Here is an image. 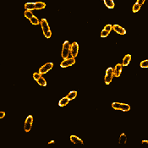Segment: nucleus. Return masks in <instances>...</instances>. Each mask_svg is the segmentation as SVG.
Segmentation results:
<instances>
[{"mask_svg":"<svg viewBox=\"0 0 148 148\" xmlns=\"http://www.w3.org/2000/svg\"><path fill=\"white\" fill-rule=\"evenodd\" d=\"M112 108L115 110H121L124 112H127V111L130 110V106L128 104H124V103L120 102H114L112 104Z\"/></svg>","mask_w":148,"mask_h":148,"instance_id":"obj_1","label":"nucleus"},{"mask_svg":"<svg viewBox=\"0 0 148 148\" xmlns=\"http://www.w3.org/2000/svg\"><path fill=\"white\" fill-rule=\"evenodd\" d=\"M70 44L69 42L68 41H65L63 44V49H62V57L63 58H67L68 56L69 55V52H70Z\"/></svg>","mask_w":148,"mask_h":148,"instance_id":"obj_2","label":"nucleus"},{"mask_svg":"<svg viewBox=\"0 0 148 148\" xmlns=\"http://www.w3.org/2000/svg\"><path fill=\"white\" fill-rule=\"evenodd\" d=\"M114 75V69L113 68H108L106 71V75H105V83L107 85H109L111 83L113 80V77Z\"/></svg>","mask_w":148,"mask_h":148,"instance_id":"obj_3","label":"nucleus"},{"mask_svg":"<svg viewBox=\"0 0 148 148\" xmlns=\"http://www.w3.org/2000/svg\"><path fill=\"white\" fill-rule=\"evenodd\" d=\"M75 58H67L64 59L63 62H61L60 64V66L62 68H67V67H69V66L73 65V64H75Z\"/></svg>","mask_w":148,"mask_h":148,"instance_id":"obj_4","label":"nucleus"},{"mask_svg":"<svg viewBox=\"0 0 148 148\" xmlns=\"http://www.w3.org/2000/svg\"><path fill=\"white\" fill-rule=\"evenodd\" d=\"M32 123H33V117L31 115H29L26 118V119H25V127H24V129H25V132H29L31 130V127H32Z\"/></svg>","mask_w":148,"mask_h":148,"instance_id":"obj_5","label":"nucleus"},{"mask_svg":"<svg viewBox=\"0 0 148 148\" xmlns=\"http://www.w3.org/2000/svg\"><path fill=\"white\" fill-rule=\"evenodd\" d=\"M53 67V63H47V64H44L42 67H41L39 69V73L41 75H43V74H46L47 72H48L49 70H51Z\"/></svg>","mask_w":148,"mask_h":148,"instance_id":"obj_6","label":"nucleus"},{"mask_svg":"<svg viewBox=\"0 0 148 148\" xmlns=\"http://www.w3.org/2000/svg\"><path fill=\"white\" fill-rule=\"evenodd\" d=\"M78 51H79V46H78V43L75 42H74L73 43L71 44L70 46V53H71L72 57L75 58L78 54Z\"/></svg>","mask_w":148,"mask_h":148,"instance_id":"obj_7","label":"nucleus"},{"mask_svg":"<svg viewBox=\"0 0 148 148\" xmlns=\"http://www.w3.org/2000/svg\"><path fill=\"white\" fill-rule=\"evenodd\" d=\"M41 25H42V31H43L44 34H46V33L48 32V31H50L48 23H47V21L46 19L41 20Z\"/></svg>","mask_w":148,"mask_h":148,"instance_id":"obj_8","label":"nucleus"},{"mask_svg":"<svg viewBox=\"0 0 148 148\" xmlns=\"http://www.w3.org/2000/svg\"><path fill=\"white\" fill-rule=\"evenodd\" d=\"M113 30H114L115 32H117L118 34L119 35H125L126 34V31L125 30V28L121 27L118 25H113Z\"/></svg>","mask_w":148,"mask_h":148,"instance_id":"obj_9","label":"nucleus"},{"mask_svg":"<svg viewBox=\"0 0 148 148\" xmlns=\"http://www.w3.org/2000/svg\"><path fill=\"white\" fill-rule=\"evenodd\" d=\"M122 67H123V65H121L120 64H116L115 68H114V76H116V77L120 76V75H121V73H122Z\"/></svg>","mask_w":148,"mask_h":148,"instance_id":"obj_10","label":"nucleus"},{"mask_svg":"<svg viewBox=\"0 0 148 148\" xmlns=\"http://www.w3.org/2000/svg\"><path fill=\"white\" fill-rule=\"evenodd\" d=\"M70 140L73 142L74 144H83L82 140H80L78 136H70Z\"/></svg>","mask_w":148,"mask_h":148,"instance_id":"obj_11","label":"nucleus"},{"mask_svg":"<svg viewBox=\"0 0 148 148\" xmlns=\"http://www.w3.org/2000/svg\"><path fill=\"white\" fill-rule=\"evenodd\" d=\"M130 60H131V55H129V54L125 55V58H124V59H123V62H122V65L127 66L129 64Z\"/></svg>","mask_w":148,"mask_h":148,"instance_id":"obj_12","label":"nucleus"},{"mask_svg":"<svg viewBox=\"0 0 148 148\" xmlns=\"http://www.w3.org/2000/svg\"><path fill=\"white\" fill-rule=\"evenodd\" d=\"M25 8L26 10L32 11L36 10V4H35V3H27L25 4Z\"/></svg>","mask_w":148,"mask_h":148,"instance_id":"obj_13","label":"nucleus"},{"mask_svg":"<svg viewBox=\"0 0 148 148\" xmlns=\"http://www.w3.org/2000/svg\"><path fill=\"white\" fill-rule=\"evenodd\" d=\"M69 98H68L67 97H63L62 99H60V101H59V102H58V105L60 107H64V106H66V105L68 104V102H69Z\"/></svg>","mask_w":148,"mask_h":148,"instance_id":"obj_14","label":"nucleus"},{"mask_svg":"<svg viewBox=\"0 0 148 148\" xmlns=\"http://www.w3.org/2000/svg\"><path fill=\"white\" fill-rule=\"evenodd\" d=\"M104 3L108 9H114L115 4H114V2L113 0H103Z\"/></svg>","mask_w":148,"mask_h":148,"instance_id":"obj_15","label":"nucleus"},{"mask_svg":"<svg viewBox=\"0 0 148 148\" xmlns=\"http://www.w3.org/2000/svg\"><path fill=\"white\" fill-rule=\"evenodd\" d=\"M35 4H36V10H42L46 7L45 3L43 2H36L35 3Z\"/></svg>","mask_w":148,"mask_h":148,"instance_id":"obj_16","label":"nucleus"},{"mask_svg":"<svg viewBox=\"0 0 148 148\" xmlns=\"http://www.w3.org/2000/svg\"><path fill=\"white\" fill-rule=\"evenodd\" d=\"M76 96H77V92L75 91H70L69 94H68V96H67V97L69 98V100L70 101V100H74L76 97Z\"/></svg>","mask_w":148,"mask_h":148,"instance_id":"obj_17","label":"nucleus"},{"mask_svg":"<svg viewBox=\"0 0 148 148\" xmlns=\"http://www.w3.org/2000/svg\"><path fill=\"white\" fill-rule=\"evenodd\" d=\"M127 140V137L125 134H121L119 137V144H125Z\"/></svg>","mask_w":148,"mask_h":148,"instance_id":"obj_18","label":"nucleus"},{"mask_svg":"<svg viewBox=\"0 0 148 148\" xmlns=\"http://www.w3.org/2000/svg\"><path fill=\"white\" fill-rule=\"evenodd\" d=\"M30 21H31V24H33V25H39V24L41 23V21L37 19V18L36 17V16H33V17L31 18V20H30Z\"/></svg>","mask_w":148,"mask_h":148,"instance_id":"obj_19","label":"nucleus"},{"mask_svg":"<svg viewBox=\"0 0 148 148\" xmlns=\"http://www.w3.org/2000/svg\"><path fill=\"white\" fill-rule=\"evenodd\" d=\"M37 83L40 85V86H47V82H46V80L44 78H42V77H41V78L37 80Z\"/></svg>","mask_w":148,"mask_h":148,"instance_id":"obj_20","label":"nucleus"},{"mask_svg":"<svg viewBox=\"0 0 148 148\" xmlns=\"http://www.w3.org/2000/svg\"><path fill=\"white\" fill-rule=\"evenodd\" d=\"M25 18L26 19H28V20H31V18L33 17V14L31 13V11H30V10H25Z\"/></svg>","mask_w":148,"mask_h":148,"instance_id":"obj_21","label":"nucleus"},{"mask_svg":"<svg viewBox=\"0 0 148 148\" xmlns=\"http://www.w3.org/2000/svg\"><path fill=\"white\" fill-rule=\"evenodd\" d=\"M140 7H141V6H140V5H139L137 3H135L134 6H133V10H133V12H134V13L138 12V11L140 10Z\"/></svg>","mask_w":148,"mask_h":148,"instance_id":"obj_22","label":"nucleus"},{"mask_svg":"<svg viewBox=\"0 0 148 148\" xmlns=\"http://www.w3.org/2000/svg\"><path fill=\"white\" fill-rule=\"evenodd\" d=\"M41 77H42V75H41L40 73H34L33 74V79H34L35 80L37 81Z\"/></svg>","mask_w":148,"mask_h":148,"instance_id":"obj_23","label":"nucleus"},{"mask_svg":"<svg viewBox=\"0 0 148 148\" xmlns=\"http://www.w3.org/2000/svg\"><path fill=\"white\" fill-rule=\"evenodd\" d=\"M109 33H110V32H108V31H105V30L103 29L102 31V32H101V36H102V37H107V36L109 35Z\"/></svg>","mask_w":148,"mask_h":148,"instance_id":"obj_24","label":"nucleus"},{"mask_svg":"<svg viewBox=\"0 0 148 148\" xmlns=\"http://www.w3.org/2000/svg\"><path fill=\"white\" fill-rule=\"evenodd\" d=\"M140 67L141 68H148V60H144L140 63Z\"/></svg>","mask_w":148,"mask_h":148,"instance_id":"obj_25","label":"nucleus"},{"mask_svg":"<svg viewBox=\"0 0 148 148\" xmlns=\"http://www.w3.org/2000/svg\"><path fill=\"white\" fill-rule=\"evenodd\" d=\"M104 30H105V31H108V32H110L111 30H113V25H105Z\"/></svg>","mask_w":148,"mask_h":148,"instance_id":"obj_26","label":"nucleus"},{"mask_svg":"<svg viewBox=\"0 0 148 148\" xmlns=\"http://www.w3.org/2000/svg\"><path fill=\"white\" fill-rule=\"evenodd\" d=\"M44 36H45L46 38H50V37H51V36H52V31H49L48 32H47L46 34H44Z\"/></svg>","mask_w":148,"mask_h":148,"instance_id":"obj_27","label":"nucleus"},{"mask_svg":"<svg viewBox=\"0 0 148 148\" xmlns=\"http://www.w3.org/2000/svg\"><path fill=\"white\" fill-rule=\"evenodd\" d=\"M145 1H146V0H137V2H136V3H137L139 5H140V6H141L142 4H144Z\"/></svg>","mask_w":148,"mask_h":148,"instance_id":"obj_28","label":"nucleus"},{"mask_svg":"<svg viewBox=\"0 0 148 148\" xmlns=\"http://www.w3.org/2000/svg\"><path fill=\"white\" fill-rule=\"evenodd\" d=\"M5 116V113L4 112H0V118H3Z\"/></svg>","mask_w":148,"mask_h":148,"instance_id":"obj_29","label":"nucleus"},{"mask_svg":"<svg viewBox=\"0 0 148 148\" xmlns=\"http://www.w3.org/2000/svg\"><path fill=\"white\" fill-rule=\"evenodd\" d=\"M141 143L142 144H148V140H142Z\"/></svg>","mask_w":148,"mask_h":148,"instance_id":"obj_30","label":"nucleus"},{"mask_svg":"<svg viewBox=\"0 0 148 148\" xmlns=\"http://www.w3.org/2000/svg\"><path fill=\"white\" fill-rule=\"evenodd\" d=\"M53 143H54V140H52V141H50L48 144H53Z\"/></svg>","mask_w":148,"mask_h":148,"instance_id":"obj_31","label":"nucleus"}]
</instances>
